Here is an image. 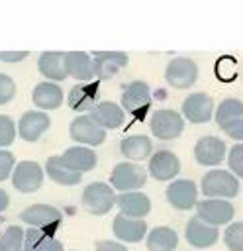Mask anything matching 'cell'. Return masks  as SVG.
<instances>
[{"instance_id":"cell-1","label":"cell","mask_w":243,"mask_h":251,"mask_svg":"<svg viewBox=\"0 0 243 251\" xmlns=\"http://www.w3.org/2000/svg\"><path fill=\"white\" fill-rule=\"evenodd\" d=\"M239 178L225 169H210L202 180H200V190L204 198H219V200H229L239 194Z\"/></svg>"},{"instance_id":"cell-2","label":"cell","mask_w":243,"mask_h":251,"mask_svg":"<svg viewBox=\"0 0 243 251\" xmlns=\"http://www.w3.org/2000/svg\"><path fill=\"white\" fill-rule=\"evenodd\" d=\"M147 176H149V173L141 165L131 163V161H122L110 173V186L114 190H120V194L135 192V190L143 188V184L147 182Z\"/></svg>"},{"instance_id":"cell-3","label":"cell","mask_w":243,"mask_h":251,"mask_svg":"<svg viewBox=\"0 0 243 251\" xmlns=\"http://www.w3.org/2000/svg\"><path fill=\"white\" fill-rule=\"evenodd\" d=\"M116 192L106 182H90L82 190V208L92 216H104L116 206Z\"/></svg>"},{"instance_id":"cell-4","label":"cell","mask_w":243,"mask_h":251,"mask_svg":"<svg viewBox=\"0 0 243 251\" xmlns=\"http://www.w3.org/2000/svg\"><path fill=\"white\" fill-rule=\"evenodd\" d=\"M196 216L210 224V226H229L233 216H235V208L229 200H219V198H202L196 204Z\"/></svg>"},{"instance_id":"cell-5","label":"cell","mask_w":243,"mask_h":251,"mask_svg":"<svg viewBox=\"0 0 243 251\" xmlns=\"http://www.w3.org/2000/svg\"><path fill=\"white\" fill-rule=\"evenodd\" d=\"M149 129L157 139H176L184 131V118L176 110H157L149 120Z\"/></svg>"},{"instance_id":"cell-6","label":"cell","mask_w":243,"mask_h":251,"mask_svg":"<svg viewBox=\"0 0 243 251\" xmlns=\"http://www.w3.org/2000/svg\"><path fill=\"white\" fill-rule=\"evenodd\" d=\"M180 114L192 124H208L216 114L214 98L206 92H192L182 100Z\"/></svg>"},{"instance_id":"cell-7","label":"cell","mask_w":243,"mask_h":251,"mask_svg":"<svg viewBox=\"0 0 243 251\" xmlns=\"http://www.w3.org/2000/svg\"><path fill=\"white\" fill-rule=\"evenodd\" d=\"M165 80L178 90L190 88L198 80V65L188 57H174L165 69Z\"/></svg>"},{"instance_id":"cell-8","label":"cell","mask_w":243,"mask_h":251,"mask_svg":"<svg viewBox=\"0 0 243 251\" xmlns=\"http://www.w3.org/2000/svg\"><path fill=\"white\" fill-rule=\"evenodd\" d=\"M69 135L76 143H84L88 147H98L106 139V129L100 127L88 114L76 116L69 126Z\"/></svg>"},{"instance_id":"cell-9","label":"cell","mask_w":243,"mask_h":251,"mask_svg":"<svg viewBox=\"0 0 243 251\" xmlns=\"http://www.w3.org/2000/svg\"><path fill=\"white\" fill-rule=\"evenodd\" d=\"M227 145L221 137L204 135L194 145V159L202 167H218L221 161L227 159Z\"/></svg>"},{"instance_id":"cell-10","label":"cell","mask_w":243,"mask_h":251,"mask_svg":"<svg viewBox=\"0 0 243 251\" xmlns=\"http://www.w3.org/2000/svg\"><path fill=\"white\" fill-rule=\"evenodd\" d=\"M198 186L194 180L190 178H174L167 190H165V196H167V202L176 208V210H190V208H196L198 204Z\"/></svg>"},{"instance_id":"cell-11","label":"cell","mask_w":243,"mask_h":251,"mask_svg":"<svg viewBox=\"0 0 243 251\" xmlns=\"http://www.w3.org/2000/svg\"><path fill=\"white\" fill-rule=\"evenodd\" d=\"M147 173L155 178V180H174L176 175L180 173V159L178 155H174L172 151L169 149H161V151H155L149 159V167H147Z\"/></svg>"},{"instance_id":"cell-12","label":"cell","mask_w":243,"mask_h":251,"mask_svg":"<svg viewBox=\"0 0 243 251\" xmlns=\"http://www.w3.org/2000/svg\"><path fill=\"white\" fill-rule=\"evenodd\" d=\"M43 182V169L35 161H20L12 173V184L18 192H35Z\"/></svg>"},{"instance_id":"cell-13","label":"cell","mask_w":243,"mask_h":251,"mask_svg":"<svg viewBox=\"0 0 243 251\" xmlns=\"http://www.w3.org/2000/svg\"><path fill=\"white\" fill-rule=\"evenodd\" d=\"M184 237H186V241L192 247L206 249V247H212V245L218 243V239H219V227L210 226V224L202 222L198 216H194V218H190L186 222Z\"/></svg>"},{"instance_id":"cell-14","label":"cell","mask_w":243,"mask_h":251,"mask_svg":"<svg viewBox=\"0 0 243 251\" xmlns=\"http://www.w3.org/2000/svg\"><path fill=\"white\" fill-rule=\"evenodd\" d=\"M123 112L129 114H141L151 106V88L145 80H131L123 92H122V104Z\"/></svg>"},{"instance_id":"cell-15","label":"cell","mask_w":243,"mask_h":251,"mask_svg":"<svg viewBox=\"0 0 243 251\" xmlns=\"http://www.w3.org/2000/svg\"><path fill=\"white\" fill-rule=\"evenodd\" d=\"M92 59H94V73L98 80H110L129 61L127 53L123 51H96Z\"/></svg>"},{"instance_id":"cell-16","label":"cell","mask_w":243,"mask_h":251,"mask_svg":"<svg viewBox=\"0 0 243 251\" xmlns=\"http://www.w3.org/2000/svg\"><path fill=\"white\" fill-rule=\"evenodd\" d=\"M61 218H63L61 212L49 204H31L20 214V220L24 224H27L29 227H35V229L53 227L61 222Z\"/></svg>"},{"instance_id":"cell-17","label":"cell","mask_w":243,"mask_h":251,"mask_svg":"<svg viewBox=\"0 0 243 251\" xmlns=\"http://www.w3.org/2000/svg\"><path fill=\"white\" fill-rule=\"evenodd\" d=\"M112 231L122 243H139L143 237H147V222L127 218L123 214H118L112 222Z\"/></svg>"},{"instance_id":"cell-18","label":"cell","mask_w":243,"mask_h":251,"mask_svg":"<svg viewBox=\"0 0 243 251\" xmlns=\"http://www.w3.org/2000/svg\"><path fill=\"white\" fill-rule=\"evenodd\" d=\"M51 126V118L45 112H25L18 122V133L24 141H37Z\"/></svg>"},{"instance_id":"cell-19","label":"cell","mask_w":243,"mask_h":251,"mask_svg":"<svg viewBox=\"0 0 243 251\" xmlns=\"http://www.w3.org/2000/svg\"><path fill=\"white\" fill-rule=\"evenodd\" d=\"M116 206L120 208V214L135 220H143L151 212V200L145 192H122L116 196Z\"/></svg>"},{"instance_id":"cell-20","label":"cell","mask_w":243,"mask_h":251,"mask_svg":"<svg viewBox=\"0 0 243 251\" xmlns=\"http://www.w3.org/2000/svg\"><path fill=\"white\" fill-rule=\"evenodd\" d=\"M98 84L96 82H78L67 94V104L74 112H88L98 104Z\"/></svg>"},{"instance_id":"cell-21","label":"cell","mask_w":243,"mask_h":251,"mask_svg":"<svg viewBox=\"0 0 243 251\" xmlns=\"http://www.w3.org/2000/svg\"><path fill=\"white\" fill-rule=\"evenodd\" d=\"M61 161H63V165L67 169L82 175V173H88V171H92L96 167L98 157H96V153L90 147L74 145V147L65 149V153L61 155Z\"/></svg>"},{"instance_id":"cell-22","label":"cell","mask_w":243,"mask_h":251,"mask_svg":"<svg viewBox=\"0 0 243 251\" xmlns=\"http://www.w3.org/2000/svg\"><path fill=\"white\" fill-rule=\"evenodd\" d=\"M88 116H90L100 127H104V129H116V127H120V126L123 124V120H125L123 108H122L120 104H116V102H110V100L98 102V104L90 110Z\"/></svg>"},{"instance_id":"cell-23","label":"cell","mask_w":243,"mask_h":251,"mask_svg":"<svg viewBox=\"0 0 243 251\" xmlns=\"http://www.w3.org/2000/svg\"><path fill=\"white\" fill-rule=\"evenodd\" d=\"M67 73L69 76L80 80V82H90L96 73H94V59L84 53V51H67Z\"/></svg>"},{"instance_id":"cell-24","label":"cell","mask_w":243,"mask_h":251,"mask_svg":"<svg viewBox=\"0 0 243 251\" xmlns=\"http://www.w3.org/2000/svg\"><path fill=\"white\" fill-rule=\"evenodd\" d=\"M39 73L49 80H65L67 73V59L63 51H45L37 59Z\"/></svg>"},{"instance_id":"cell-25","label":"cell","mask_w":243,"mask_h":251,"mask_svg":"<svg viewBox=\"0 0 243 251\" xmlns=\"http://www.w3.org/2000/svg\"><path fill=\"white\" fill-rule=\"evenodd\" d=\"M31 100H33V106H37L39 110H55L63 104V90L57 82L43 80L33 88Z\"/></svg>"},{"instance_id":"cell-26","label":"cell","mask_w":243,"mask_h":251,"mask_svg":"<svg viewBox=\"0 0 243 251\" xmlns=\"http://www.w3.org/2000/svg\"><path fill=\"white\" fill-rule=\"evenodd\" d=\"M120 151L125 159H129L131 163L143 161V159H151L153 153V143L147 135H127L120 141Z\"/></svg>"},{"instance_id":"cell-27","label":"cell","mask_w":243,"mask_h":251,"mask_svg":"<svg viewBox=\"0 0 243 251\" xmlns=\"http://www.w3.org/2000/svg\"><path fill=\"white\" fill-rule=\"evenodd\" d=\"M145 245L147 251H176L178 233L169 226H157L147 233Z\"/></svg>"},{"instance_id":"cell-28","label":"cell","mask_w":243,"mask_h":251,"mask_svg":"<svg viewBox=\"0 0 243 251\" xmlns=\"http://www.w3.org/2000/svg\"><path fill=\"white\" fill-rule=\"evenodd\" d=\"M45 175L53 182L63 184V186H74V184H78L82 180V175L67 169L63 165V161H61V157H57V155H53V157H49L45 161Z\"/></svg>"},{"instance_id":"cell-29","label":"cell","mask_w":243,"mask_h":251,"mask_svg":"<svg viewBox=\"0 0 243 251\" xmlns=\"http://www.w3.org/2000/svg\"><path fill=\"white\" fill-rule=\"evenodd\" d=\"M214 120L219 129H225L237 120H243V102L239 98H223L216 108Z\"/></svg>"},{"instance_id":"cell-30","label":"cell","mask_w":243,"mask_h":251,"mask_svg":"<svg viewBox=\"0 0 243 251\" xmlns=\"http://www.w3.org/2000/svg\"><path fill=\"white\" fill-rule=\"evenodd\" d=\"M24 251H63V243L43 229L29 227L24 239Z\"/></svg>"},{"instance_id":"cell-31","label":"cell","mask_w":243,"mask_h":251,"mask_svg":"<svg viewBox=\"0 0 243 251\" xmlns=\"http://www.w3.org/2000/svg\"><path fill=\"white\" fill-rule=\"evenodd\" d=\"M25 231L20 226H8L0 235V251H24Z\"/></svg>"},{"instance_id":"cell-32","label":"cell","mask_w":243,"mask_h":251,"mask_svg":"<svg viewBox=\"0 0 243 251\" xmlns=\"http://www.w3.org/2000/svg\"><path fill=\"white\" fill-rule=\"evenodd\" d=\"M221 239L229 251H243V220L231 222L229 226H225Z\"/></svg>"},{"instance_id":"cell-33","label":"cell","mask_w":243,"mask_h":251,"mask_svg":"<svg viewBox=\"0 0 243 251\" xmlns=\"http://www.w3.org/2000/svg\"><path fill=\"white\" fill-rule=\"evenodd\" d=\"M227 171H231L237 178H243V143H235L227 151Z\"/></svg>"},{"instance_id":"cell-34","label":"cell","mask_w":243,"mask_h":251,"mask_svg":"<svg viewBox=\"0 0 243 251\" xmlns=\"http://www.w3.org/2000/svg\"><path fill=\"white\" fill-rule=\"evenodd\" d=\"M16 139V124L10 116L0 114V149L12 145Z\"/></svg>"},{"instance_id":"cell-35","label":"cell","mask_w":243,"mask_h":251,"mask_svg":"<svg viewBox=\"0 0 243 251\" xmlns=\"http://www.w3.org/2000/svg\"><path fill=\"white\" fill-rule=\"evenodd\" d=\"M14 96H16V82L8 75L0 73V106L8 104Z\"/></svg>"},{"instance_id":"cell-36","label":"cell","mask_w":243,"mask_h":251,"mask_svg":"<svg viewBox=\"0 0 243 251\" xmlns=\"http://www.w3.org/2000/svg\"><path fill=\"white\" fill-rule=\"evenodd\" d=\"M14 169H16L14 155L6 149H0V180H6L8 176H12Z\"/></svg>"},{"instance_id":"cell-37","label":"cell","mask_w":243,"mask_h":251,"mask_svg":"<svg viewBox=\"0 0 243 251\" xmlns=\"http://www.w3.org/2000/svg\"><path fill=\"white\" fill-rule=\"evenodd\" d=\"M229 139L237 141V143H243V120H237L235 124L227 126L225 129H221Z\"/></svg>"},{"instance_id":"cell-38","label":"cell","mask_w":243,"mask_h":251,"mask_svg":"<svg viewBox=\"0 0 243 251\" xmlns=\"http://www.w3.org/2000/svg\"><path fill=\"white\" fill-rule=\"evenodd\" d=\"M96 251H127V247L122 241H112V239H100L94 243Z\"/></svg>"},{"instance_id":"cell-39","label":"cell","mask_w":243,"mask_h":251,"mask_svg":"<svg viewBox=\"0 0 243 251\" xmlns=\"http://www.w3.org/2000/svg\"><path fill=\"white\" fill-rule=\"evenodd\" d=\"M27 57V51H0V59L6 63H18Z\"/></svg>"},{"instance_id":"cell-40","label":"cell","mask_w":243,"mask_h":251,"mask_svg":"<svg viewBox=\"0 0 243 251\" xmlns=\"http://www.w3.org/2000/svg\"><path fill=\"white\" fill-rule=\"evenodd\" d=\"M8 204H10V196H8L6 190L0 188V212H4V210L8 208Z\"/></svg>"}]
</instances>
